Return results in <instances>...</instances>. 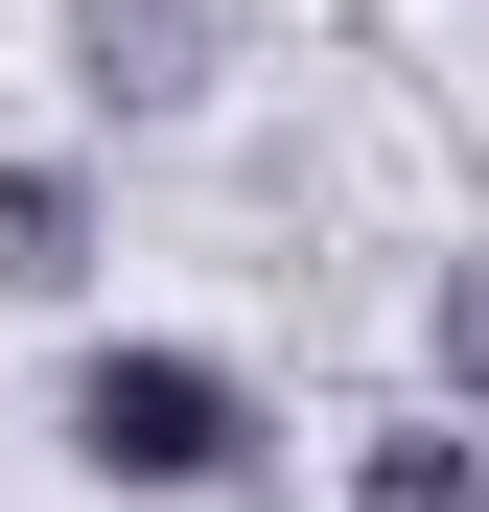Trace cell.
<instances>
[{"label": "cell", "mask_w": 489, "mask_h": 512, "mask_svg": "<svg viewBox=\"0 0 489 512\" xmlns=\"http://www.w3.org/2000/svg\"><path fill=\"white\" fill-rule=\"evenodd\" d=\"M47 443L94 466L117 512H210V489H257L280 396H257V350H210V326H94L70 396H47Z\"/></svg>", "instance_id": "1"}, {"label": "cell", "mask_w": 489, "mask_h": 512, "mask_svg": "<svg viewBox=\"0 0 489 512\" xmlns=\"http://www.w3.org/2000/svg\"><path fill=\"white\" fill-rule=\"evenodd\" d=\"M94 256H117V187L70 140H0V303H94Z\"/></svg>", "instance_id": "2"}, {"label": "cell", "mask_w": 489, "mask_h": 512, "mask_svg": "<svg viewBox=\"0 0 489 512\" xmlns=\"http://www.w3.org/2000/svg\"><path fill=\"white\" fill-rule=\"evenodd\" d=\"M70 47H94V117H187L210 94V24H187V0H94Z\"/></svg>", "instance_id": "3"}, {"label": "cell", "mask_w": 489, "mask_h": 512, "mask_svg": "<svg viewBox=\"0 0 489 512\" xmlns=\"http://www.w3.org/2000/svg\"><path fill=\"white\" fill-rule=\"evenodd\" d=\"M350 512H489V419H420V396H396L350 443Z\"/></svg>", "instance_id": "4"}, {"label": "cell", "mask_w": 489, "mask_h": 512, "mask_svg": "<svg viewBox=\"0 0 489 512\" xmlns=\"http://www.w3.org/2000/svg\"><path fill=\"white\" fill-rule=\"evenodd\" d=\"M466 396H489V280L443 256V280H420V419H466Z\"/></svg>", "instance_id": "5"}]
</instances>
